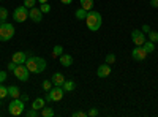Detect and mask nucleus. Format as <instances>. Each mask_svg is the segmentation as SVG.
<instances>
[{
  "instance_id": "obj_1",
  "label": "nucleus",
  "mask_w": 158,
  "mask_h": 117,
  "mask_svg": "<svg viewBox=\"0 0 158 117\" xmlns=\"http://www.w3.org/2000/svg\"><path fill=\"white\" fill-rule=\"evenodd\" d=\"M25 67L29 68L30 73L40 74V73H43L46 70V60L43 57L32 56V57H27V60H25Z\"/></svg>"
},
{
  "instance_id": "obj_2",
  "label": "nucleus",
  "mask_w": 158,
  "mask_h": 117,
  "mask_svg": "<svg viewBox=\"0 0 158 117\" xmlns=\"http://www.w3.org/2000/svg\"><path fill=\"white\" fill-rule=\"evenodd\" d=\"M85 24H87L89 30L97 32V30L101 27V24H103L101 15H100L98 11H89V13H87V18H85Z\"/></svg>"
},
{
  "instance_id": "obj_3",
  "label": "nucleus",
  "mask_w": 158,
  "mask_h": 117,
  "mask_svg": "<svg viewBox=\"0 0 158 117\" xmlns=\"http://www.w3.org/2000/svg\"><path fill=\"white\" fill-rule=\"evenodd\" d=\"M15 36V25L10 22L0 24V41H10Z\"/></svg>"
},
{
  "instance_id": "obj_4",
  "label": "nucleus",
  "mask_w": 158,
  "mask_h": 117,
  "mask_svg": "<svg viewBox=\"0 0 158 117\" xmlns=\"http://www.w3.org/2000/svg\"><path fill=\"white\" fill-rule=\"evenodd\" d=\"M24 108H25V103L21 100V98H13V101L8 105V112L11 115H21L24 112Z\"/></svg>"
},
{
  "instance_id": "obj_5",
  "label": "nucleus",
  "mask_w": 158,
  "mask_h": 117,
  "mask_svg": "<svg viewBox=\"0 0 158 117\" xmlns=\"http://www.w3.org/2000/svg\"><path fill=\"white\" fill-rule=\"evenodd\" d=\"M63 94H65V90H63L62 86H54L49 92H46L44 100L46 101H60L63 98Z\"/></svg>"
},
{
  "instance_id": "obj_6",
  "label": "nucleus",
  "mask_w": 158,
  "mask_h": 117,
  "mask_svg": "<svg viewBox=\"0 0 158 117\" xmlns=\"http://www.w3.org/2000/svg\"><path fill=\"white\" fill-rule=\"evenodd\" d=\"M15 73V76L18 77L19 81H22V82H25V81H29V68L25 67V63H21V65H18L16 67V70L13 71Z\"/></svg>"
},
{
  "instance_id": "obj_7",
  "label": "nucleus",
  "mask_w": 158,
  "mask_h": 117,
  "mask_svg": "<svg viewBox=\"0 0 158 117\" xmlns=\"http://www.w3.org/2000/svg\"><path fill=\"white\" fill-rule=\"evenodd\" d=\"M27 18H29V11H27V8H25L24 5L18 6L15 10V13H13V19H15L16 22H24Z\"/></svg>"
},
{
  "instance_id": "obj_8",
  "label": "nucleus",
  "mask_w": 158,
  "mask_h": 117,
  "mask_svg": "<svg viewBox=\"0 0 158 117\" xmlns=\"http://www.w3.org/2000/svg\"><path fill=\"white\" fill-rule=\"evenodd\" d=\"M131 41L135 43V46H142L144 43H146L144 32H141V30H133V32H131Z\"/></svg>"
},
{
  "instance_id": "obj_9",
  "label": "nucleus",
  "mask_w": 158,
  "mask_h": 117,
  "mask_svg": "<svg viewBox=\"0 0 158 117\" xmlns=\"http://www.w3.org/2000/svg\"><path fill=\"white\" fill-rule=\"evenodd\" d=\"M149 54L144 51V48L142 46H136L133 51H131V57H133L135 60H138V62H142V60H146V57H147Z\"/></svg>"
},
{
  "instance_id": "obj_10",
  "label": "nucleus",
  "mask_w": 158,
  "mask_h": 117,
  "mask_svg": "<svg viewBox=\"0 0 158 117\" xmlns=\"http://www.w3.org/2000/svg\"><path fill=\"white\" fill-rule=\"evenodd\" d=\"M29 18H30L33 22H41V19H43V11L40 10V8H36V6H33V8H30V11H29Z\"/></svg>"
},
{
  "instance_id": "obj_11",
  "label": "nucleus",
  "mask_w": 158,
  "mask_h": 117,
  "mask_svg": "<svg viewBox=\"0 0 158 117\" xmlns=\"http://www.w3.org/2000/svg\"><path fill=\"white\" fill-rule=\"evenodd\" d=\"M111 74V67H109V63H103L98 67L97 70V76L98 77H108Z\"/></svg>"
},
{
  "instance_id": "obj_12",
  "label": "nucleus",
  "mask_w": 158,
  "mask_h": 117,
  "mask_svg": "<svg viewBox=\"0 0 158 117\" xmlns=\"http://www.w3.org/2000/svg\"><path fill=\"white\" fill-rule=\"evenodd\" d=\"M27 56L29 54H25V52H15L13 54V62L15 63H18V65H21V63H25V60H27Z\"/></svg>"
},
{
  "instance_id": "obj_13",
  "label": "nucleus",
  "mask_w": 158,
  "mask_h": 117,
  "mask_svg": "<svg viewBox=\"0 0 158 117\" xmlns=\"http://www.w3.org/2000/svg\"><path fill=\"white\" fill-rule=\"evenodd\" d=\"M52 84L54 86H63V82H65V76L62 74V73H54L52 74Z\"/></svg>"
},
{
  "instance_id": "obj_14",
  "label": "nucleus",
  "mask_w": 158,
  "mask_h": 117,
  "mask_svg": "<svg viewBox=\"0 0 158 117\" xmlns=\"http://www.w3.org/2000/svg\"><path fill=\"white\" fill-rule=\"evenodd\" d=\"M59 60H60L62 67H70V65L73 63V57H71L70 54H62V56L59 57Z\"/></svg>"
},
{
  "instance_id": "obj_15",
  "label": "nucleus",
  "mask_w": 158,
  "mask_h": 117,
  "mask_svg": "<svg viewBox=\"0 0 158 117\" xmlns=\"http://www.w3.org/2000/svg\"><path fill=\"white\" fill-rule=\"evenodd\" d=\"M44 106H46V100L44 98H35L33 103H32V108L36 109V111H41Z\"/></svg>"
},
{
  "instance_id": "obj_16",
  "label": "nucleus",
  "mask_w": 158,
  "mask_h": 117,
  "mask_svg": "<svg viewBox=\"0 0 158 117\" xmlns=\"http://www.w3.org/2000/svg\"><path fill=\"white\" fill-rule=\"evenodd\" d=\"M8 97H11V98H19V97H21V90H19V87H16V86H10V87H8Z\"/></svg>"
},
{
  "instance_id": "obj_17",
  "label": "nucleus",
  "mask_w": 158,
  "mask_h": 117,
  "mask_svg": "<svg viewBox=\"0 0 158 117\" xmlns=\"http://www.w3.org/2000/svg\"><path fill=\"white\" fill-rule=\"evenodd\" d=\"M63 90H65V92H73V90L76 89V82L74 81H67V79H65V82H63Z\"/></svg>"
},
{
  "instance_id": "obj_18",
  "label": "nucleus",
  "mask_w": 158,
  "mask_h": 117,
  "mask_svg": "<svg viewBox=\"0 0 158 117\" xmlns=\"http://www.w3.org/2000/svg\"><path fill=\"white\" fill-rule=\"evenodd\" d=\"M142 48H144V51H146L147 54H152L153 51H155V43H153V41H150V40H149V41L146 40V43L142 44Z\"/></svg>"
},
{
  "instance_id": "obj_19",
  "label": "nucleus",
  "mask_w": 158,
  "mask_h": 117,
  "mask_svg": "<svg viewBox=\"0 0 158 117\" xmlns=\"http://www.w3.org/2000/svg\"><path fill=\"white\" fill-rule=\"evenodd\" d=\"M87 13H89V11H87V10H84V8H77V10H76V18H77L79 21H82V19L85 21Z\"/></svg>"
},
{
  "instance_id": "obj_20",
  "label": "nucleus",
  "mask_w": 158,
  "mask_h": 117,
  "mask_svg": "<svg viewBox=\"0 0 158 117\" xmlns=\"http://www.w3.org/2000/svg\"><path fill=\"white\" fill-rule=\"evenodd\" d=\"M81 8L92 11V8H94V0H81Z\"/></svg>"
},
{
  "instance_id": "obj_21",
  "label": "nucleus",
  "mask_w": 158,
  "mask_h": 117,
  "mask_svg": "<svg viewBox=\"0 0 158 117\" xmlns=\"http://www.w3.org/2000/svg\"><path fill=\"white\" fill-rule=\"evenodd\" d=\"M41 115H43V117H54V109L49 108V106H44V108L41 109Z\"/></svg>"
},
{
  "instance_id": "obj_22",
  "label": "nucleus",
  "mask_w": 158,
  "mask_h": 117,
  "mask_svg": "<svg viewBox=\"0 0 158 117\" xmlns=\"http://www.w3.org/2000/svg\"><path fill=\"white\" fill-rule=\"evenodd\" d=\"M62 54H63V48L60 44L54 46V49H52V57H60Z\"/></svg>"
},
{
  "instance_id": "obj_23",
  "label": "nucleus",
  "mask_w": 158,
  "mask_h": 117,
  "mask_svg": "<svg viewBox=\"0 0 158 117\" xmlns=\"http://www.w3.org/2000/svg\"><path fill=\"white\" fill-rule=\"evenodd\" d=\"M6 18H8V10H6V8H3V6H0V21L5 22V21H6Z\"/></svg>"
},
{
  "instance_id": "obj_24",
  "label": "nucleus",
  "mask_w": 158,
  "mask_h": 117,
  "mask_svg": "<svg viewBox=\"0 0 158 117\" xmlns=\"http://www.w3.org/2000/svg\"><path fill=\"white\" fill-rule=\"evenodd\" d=\"M6 97H8V87H5V86L0 84V98L5 100Z\"/></svg>"
},
{
  "instance_id": "obj_25",
  "label": "nucleus",
  "mask_w": 158,
  "mask_h": 117,
  "mask_svg": "<svg viewBox=\"0 0 158 117\" xmlns=\"http://www.w3.org/2000/svg\"><path fill=\"white\" fill-rule=\"evenodd\" d=\"M149 40L153 41V43H158V32L150 30V32H149Z\"/></svg>"
},
{
  "instance_id": "obj_26",
  "label": "nucleus",
  "mask_w": 158,
  "mask_h": 117,
  "mask_svg": "<svg viewBox=\"0 0 158 117\" xmlns=\"http://www.w3.org/2000/svg\"><path fill=\"white\" fill-rule=\"evenodd\" d=\"M36 2L38 0H24V6L25 8H33L36 5Z\"/></svg>"
},
{
  "instance_id": "obj_27",
  "label": "nucleus",
  "mask_w": 158,
  "mask_h": 117,
  "mask_svg": "<svg viewBox=\"0 0 158 117\" xmlns=\"http://www.w3.org/2000/svg\"><path fill=\"white\" fill-rule=\"evenodd\" d=\"M40 10L43 11V15H46V13L51 11V5L49 3H41V5H40Z\"/></svg>"
},
{
  "instance_id": "obj_28",
  "label": "nucleus",
  "mask_w": 158,
  "mask_h": 117,
  "mask_svg": "<svg viewBox=\"0 0 158 117\" xmlns=\"http://www.w3.org/2000/svg\"><path fill=\"white\" fill-rule=\"evenodd\" d=\"M52 86H54V84H52V81H44L43 82V90H44V92H49V90L52 89Z\"/></svg>"
},
{
  "instance_id": "obj_29",
  "label": "nucleus",
  "mask_w": 158,
  "mask_h": 117,
  "mask_svg": "<svg viewBox=\"0 0 158 117\" xmlns=\"http://www.w3.org/2000/svg\"><path fill=\"white\" fill-rule=\"evenodd\" d=\"M25 115H27V117H36V115H38V111L32 108V109H29L27 112H25Z\"/></svg>"
},
{
  "instance_id": "obj_30",
  "label": "nucleus",
  "mask_w": 158,
  "mask_h": 117,
  "mask_svg": "<svg viewBox=\"0 0 158 117\" xmlns=\"http://www.w3.org/2000/svg\"><path fill=\"white\" fill-rule=\"evenodd\" d=\"M104 60H106V63H109V65H111V63H114V62H115V56H114V54H108Z\"/></svg>"
},
{
  "instance_id": "obj_31",
  "label": "nucleus",
  "mask_w": 158,
  "mask_h": 117,
  "mask_svg": "<svg viewBox=\"0 0 158 117\" xmlns=\"http://www.w3.org/2000/svg\"><path fill=\"white\" fill-rule=\"evenodd\" d=\"M98 114H100V112H98V109H95V108H92V109L87 112V115H89V117H97Z\"/></svg>"
},
{
  "instance_id": "obj_32",
  "label": "nucleus",
  "mask_w": 158,
  "mask_h": 117,
  "mask_svg": "<svg viewBox=\"0 0 158 117\" xmlns=\"http://www.w3.org/2000/svg\"><path fill=\"white\" fill-rule=\"evenodd\" d=\"M73 117H87V112H82V111H76V112H73Z\"/></svg>"
},
{
  "instance_id": "obj_33",
  "label": "nucleus",
  "mask_w": 158,
  "mask_h": 117,
  "mask_svg": "<svg viewBox=\"0 0 158 117\" xmlns=\"http://www.w3.org/2000/svg\"><path fill=\"white\" fill-rule=\"evenodd\" d=\"M16 67H18V63H15L13 60L8 63V70H10V71H15V70H16Z\"/></svg>"
},
{
  "instance_id": "obj_34",
  "label": "nucleus",
  "mask_w": 158,
  "mask_h": 117,
  "mask_svg": "<svg viewBox=\"0 0 158 117\" xmlns=\"http://www.w3.org/2000/svg\"><path fill=\"white\" fill-rule=\"evenodd\" d=\"M6 81V71H0V82Z\"/></svg>"
},
{
  "instance_id": "obj_35",
  "label": "nucleus",
  "mask_w": 158,
  "mask_h": 117,
  "mask_svg": "<svg viewBox=\"0 0 158 117\" xmlns=\"http://www.w3.org/2000/svg\"><path fill=\"white\" fill-rule=\"evenodd\" d=\"M142 32H144V33H149V32H150V27H149L147 24H146V25H142Z\"/></svg>"
},
{
  "instance_id": "obj_36",
  "label": "nucleus",
  "mask_w": 158,
  "mask_h": 117,
  "mask_svg": "<svg viewBox=\"0 0 158 117\" xmlns=\"http://www.w3.org/2000/svg\"><path fill=\"white\" fill-rule=\"evenodd\" d=\"M19 98H21V100H22L24 103H25V101H29V95H27V94H24V95H21Z\"/></svg>"
},
{
  "instance_id": "obj_37",
  "label": "nucleus",
  "mask_w": 158,
  "mask_h": 117,
  "mask_svg": "<svg viewBox=\"0 0 158 117\" xmlns=\"http://www.w3.org/2000/svg\"><path fill=\"white\" fill-rule=\"evenodd\" d=\"M150 5L153 8H158V0H150Z\"/></svg>"
},
{
  "instance_id": "obj_38",
  "label": "nucleus",
  "mask_w": 158,
  "mask_h": 117,
  "mask_svg": "<svg viewBox=\"0 0 158 117\" xmlns=\"http://www.w3.org/2000/svg\"><path fill=\"white\" fill-rule=\"evenodd\" d=\"M60 2H62L63 5H70V3L73 2V0H60Z\"/></svg>"
},
{
  "instance_id": "obj_39",
  "label": "nucleus",
  "mask_w": 158,
  "mask_h": 117,
  "mask_svg": "<svg viewBox=\"0 0 158 117\" xmlns=\"http://www.w3.org/2000/svg\"><path fill=\"white\" fill-rule=\"evenodd\" d=\"M40 3H48V0H38Z\"/></svg>"
},
{
  "instance_id": "obj_40",
  "label": "nucleus",
  "mask_w": 158,
  "mask_h": 117,
  "mask_svg": "<svg viewBox=\"0 0 158 117\" xmlns=\"http://www.w3.org/2000/svg\"><path fill=\"white\" fill-rule=\"evenodd\" d=\"M0 106H2V98H0Z\"/></svg>"
},
{
  "instance_id": "obj_41",
  "label": "nucleus",
  "mask_w": 158,
  "mask_h": 117,
  "mask_svg": "<svg viewBox=\"0 0 158 117\" xmlns=\"http://www.w3.org/2000/svg\"><path fill=\"white\" fill-rule=\"evenodd\" d=\"M0 24H2V21H0Z\"/></svg>"
},
{
  "instance_id": "obj_42",
  "label": "nucleus",
  "mask_w": 158,
  "mask_h": 117,
  "mask_svg": "<svg viewBox=\"0 0 158 117\" xmlns=\"http://www.w3.org/2000/svg\"><path fill=\"white\" fill-rule=\"evenodd\" d=\"M0 2H2V0H0Z\"/></svg>"
}]
</instances>
